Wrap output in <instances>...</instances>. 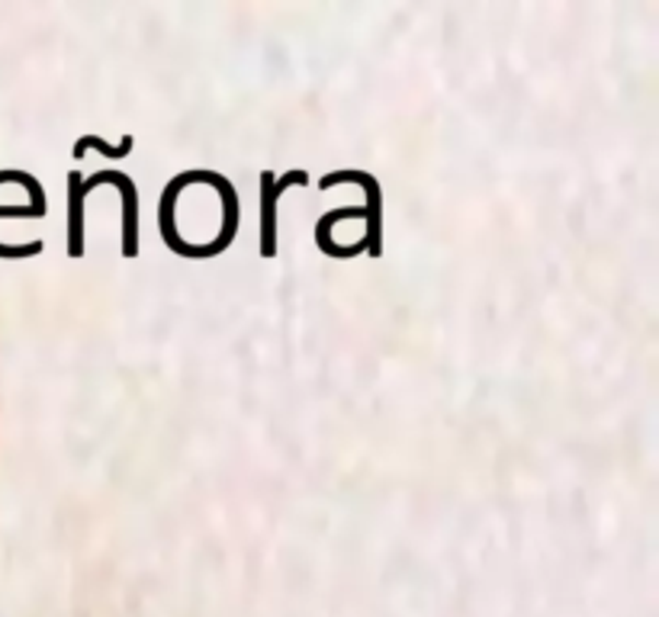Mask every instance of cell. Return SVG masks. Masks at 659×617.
Wrapping results in <instances>:
<instances>
[{
	"instance_id": "6da1fadb",
	"label": "cell",
	"mask_w": 659,
	"mask_h": 617,
	"mask_svg": "<svg viewBox=\"0 0 659 617\" xmlns=\"http://www.w3.org/2000/svg\"><path fill=\"white\" fill-rule=\"evenodd\" d=\"M338 184H357L364 196H367V206H364V222H367V232H364V244H367V254L371 258H383V191H379V181L371 171H331L319 181V191L326 193Z\"/></svg>"
},
{
	"instance_id": "7a4b0ae2",
	"label": "cell",
	"mask_w": 659,
	"mask_h": 617,
	"mask_svg": "<svg viewBox=\"0 0 659 617\" xmlns=\"http://www.w3.org/2000/svg\"><path fill=\"white\" fill-rule=\"evenodd\" d=\"M103 184H113L116 191L123 193V222H120L123 241H120V251H123V258H139V187L123 171H94L88 181H81V191L88 196L94 187H103Z\"/></svg>"
},
{
	"instance_id": "3957f363",
	"label": "cell",
	"mask_w": 659,
	"mask_h": 617,
	"mask_svg": "<svg viewBox=\"0 0 659 617\" xmlns=\"http://www.w3.org/2000/svg\"><path fill=\"white\" fill-rule=\"evenodd\" d=\"M306 171H286L274 178V171H261V258H277V199L289 187H306Z\"/></svg>"
},
{
	"instance_id": "277c9868",
	"label": "cell",
	"mask_w": 659,
	"mask_h": 617,
	"mask_svg": "<svg viewBox=\"0 0 659 617\" xmlns=\"http://www.w3.org/2000/svg\"><path fill=\"white\" fill-rule=\"evenodd\" d=\"M0 184H20V187H26V193H30V206L39 209V213H48L46 191H43V184H39L30 171L7 168V171H0ZM43 251H46L43 241H26V244H3V241H0V258H3V261H23V258H36V254H43Z\"/></svg>"
},
{
	"instance_id": "5b68a950",
	"label": "cell",
	"mask_w": 659,
	"mask_h": 617,
	"mask_svg": "<svg viewBox=\"0 0 659 617\" xmlns=\"http://www.w3.org/2000/svg\"><path fill=\"white\" fill-rule=\"evenodd\" d=\"M190 184H196V171H184V174H178V178H171L168 184H164V191H161V199H158V229H161V241L174 251V254H181L184 251V238L178 232V222H174V203H178V196L184 187Z\"/></svg>"
},
{
	"instance_id": "8992f818",
	"label": "cell",
	"mask_w": 659,
	"mask_h": 617,
	"mask_svg": "<svg viewBox=\"0 0 659 617\" xmlns=\"http://www.w3.org/2000/svg\"><path fill=\"white\" fill-rule=\"evenodd\" d=\"M341 219H364V206H361V209H351V206H344V209H331V213H326V216L316 222V244H319V251H322L326 258L348 261V258H357V254H364V251H367V244H364V238H361L357 244H348V248L334 244V241H331V229H334V222H341Z\"/></svg>"
},
{
	"instance_id": "52a82bcc",
	"label": "cell",
	"mask_w": 659,
	"mask_h": 617,
	"mask_svg": "<svg viewBox=\"0 0 659 617\" xmlns=\"http://www.w3.org/2000/svg\"><path fill=\"white\" fill-rule=\"evenodd\" d=\"M81 174H68V258H84V191Z\"/></svg>"
},
{
	"instance_id": "ba28073f",
	"label": "cell",
	"mask_w": 659,
	"mask_h": 617,
	"mask_svg": "<svg viewBox=\"0 0 659 617\" xmlns=\"http://www.w3.org/2000/svg\"><path fill=\"white\" fill-rule=\"evenodd\" d=\"M91 148L100 151L103 158H129V155H133V148H136V136H123L120 145H110L106 139H103V136H91V133H88V136H81V139L75 142V158L81 161V158H84Z\"/></svg>"
},
{
	"instance_id": "9c48e42d",
	"label": "cell",
	"mask_w": 659,
	"mask_h": 617,
	"mask_svg": "<svg viewBox=\"0 0 659 617\" xmlns=\"http://www.w3.org/2000/svg\"><path fill=\"white\" fill-rule=\"evenodd\" d=\"M46 213L33 206H0V219H43Z\"/></svg>"
}]
</instances>
